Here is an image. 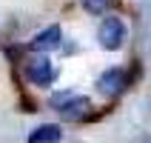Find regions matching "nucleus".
I'll use <instances>...</instances> for the list:
<instances>
[{
  "label": "nucleus",
  "mask_w": 151,
  "mask_h": 143,
  "mask_svg": "<svg viewBox=\"0 0 151 143\" xmlns=\"http://www.w3.org/2000/svg\"><path fill=\"white\" fill-rule=\"evenodd\" d=\"M60 46H63V29H60V26H46V29H40V32L29 40L32 54H49V52L60 49Z\"/></svg>",
  "instance_id": "39448f33"
},
{
  "label": "nucleus",
  "mask_w": 151,
  "mask_h": 143,
  "mask_svg": "<svg viewBox=\"0 0 151 143\" xmlns=\"http://www.w3.org/2000/svg\"><path fill=\"white\" fill-rule=\"evenodd\" d=\"M97 92L100 94H106V97H117V94H123L128 89V72L123 66H111V69H106L100 77H97Z\"/></svg>",
  "instance_id": "20e7f679"
},
{
  "label": "nucleus",
  "mask_w": 151,
  "mask_h": 143,
  "mask_svg": "<svg viewBox=\"0 0 151 143\" xmlns=\"http://www.w3.org/2000/svg\"><path fill=\"white\" fill-rule=\"evenodd\" d=\"M80 3H83V9L88 12V15H103L109 0H80Z\"/></svg>",
  "instance_id": "0eeeda50"
},
{
  "label": "nucleus",
  "mask_w": 151,
  "mask_h": 143,
  "mask_svg": "<svg viewBox=\"0 0 151 143\" xmlns=\"http://www.w3.org/2000/svg\"><path fill=\"white\" fill-rule=\"evenodd\" d=\"M97 43L106 52L123 49V43H126V23H123V17H117V15L103 17L100 23H97Z\"/></svg>",
  "instance_id": "7ed1b4c3"
},
{
  "label": "nucleus",
  "mask_w": 151,
  "mask_h": 143,
  "mask_svg": "<svg viewBox=\"0 0 151 143\" xmlns=\"http://www.w3.org/2000/svg\"><path fill=\"white\" fill-rule=\"evenodd\" d=\"M23 77L32 86L43 89V86H51L54 77H57V66L51 63L49 54H32V57L23 63Z\"/></svg>",
  "instance_id": "f03ea898"
},
{
  "label": "nucleus",
  "mask_w": 151,
  "mask_h": 143,
  "mask_svg": "<svg viewBox=\"0 0 151 143\" xmlns=\"http://www.w3.org/2000/svg\"><path fill=\"white\" fill-rule=\"evenodd\" d=\"M51 109L60 115V120H68V123H80L91 115V100L83 97V94H74V92H60V94H51Z\"/></svg>",
  "instance_id": "f257e3e1"
},
{
  "label": "nucleus",
  "mask_w": 151,
  "mask_h": 143,
  "mask_svg": "<svg viewBox=\"0 0 151 143\" xmlns=\"http://www.w3.org/2000/svg\"><path fill=\"white\" fill-rule=\"evenodd\" d=\"M63 140V129L60 123H40V126H34L26 137V143H60Z\"/></svg>",
  "instance_id": "423d86ee"
}]
</instances>
